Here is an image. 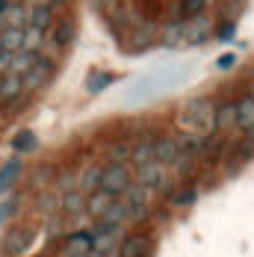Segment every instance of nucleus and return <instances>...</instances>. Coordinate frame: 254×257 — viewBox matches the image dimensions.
I'll return each instance as SVG.
<instances>
[{
	"instance_id": "obj_38",
	"label": "nucleus",
	"mask_w": 254,
	"mask_h": 257,
	"mask_svg": "<svg viewBox=\"0 0 254 257\" xmlns=\"http://www.w3.org/2000/svg\"><path fill=\"white\" fill-rule=\"evenodd\" d=\"M39 207H42V213H53L56 210V198L53 195H42L39 198Z\"/></svg>"
},
{
	"instance_id": "obj_18",
	"label": "nucleus",
	"mask_w": 254,
	"mask_h": 257,
	"mask_svg": "<svg viewBox=\"0 0 254 257\" xmlns=\"http://www.w3.org/2000/svg\"><path fill=\"white\" fill-rule=\"evenodd\" d=\"M204 139L201 133H180L178 136V151L180 154H186V157H201V151H204Z\"/></svg>"
},
{
	"instance_id": "obj_19",
	"label": "nucleus",
	"mask_w": 254,
	"mask_h": 257,
	"mask_svg": "<svg viewBox=\"0 0 254 257\" xmlns=\"http://www.w3.org/2000/svg\"><path fill=\"white\" fill-rule=\"evenodd\" d=\"M59 207H62V213H65V216H80V213H86V195H83L80 189L62 192Z\"/></svg>"
},
{
	"instance_id": "obj_8",
	"label": "nucleus",
	"mask_w": 254,
	"mask_h": 257,
	"mask_svg": "<svg viewBox=\"0 0 254 257\" xmlns=\"http://www.w3.org/2000/svg\"><path fill=\"white\" fill-rule=\"evenodd\" d=\"M236 124V101H222L213 106V133H225Z\"/></svg>"
},
{
	"instance_id": "obj_5",
	"label": "nucleus",
	"mask_w": 254,
	"mask_h": 257,
	"mask_svg": "<svg viewBox=\"0 0 254 257\" xmlns=\"http://www.w3.org/2000/svg\"><path fill=\"white\" fill-rule=\"evenodd\" d=\"M121 225H106V222H95L92 228V248L98 251H118L121 242Z\"/></svg>"
},
{
	"instance_id": "obj_25",
	"label": "nucleus",
	"mask_w": 254,
	"mask_h": 257,
	"mask_svg": "<svg viewBox=\"0 0 254 257\" xmlns=\"http://www.w3.org/2000/svg\"><path fill=\"white\" fill-rule=\"evenodd\" d=\"M0 42H3V51L18 53L24 48V30L21 27H3L0 30Z\"/></svg>"
},
{
	"instance_id": "obj_40",
	"label": "nucleus",
	"mask_w": 254,
	"mask_h": 257,
	"mask_svg": "<svg viewBox=\"0 0 254 257\" xmlns=\"http://www.w3.org/2000/svg\"><path fill=\"white\" fill-rule=\"evenodd\" d=\"M230 65H236V56H233V53H225V56L219 59V68H230Z\"/></svg>"
},
{
	"instance_id": "obj_42",
	"label": "nucleus",
	"mask_w": 254,
	"mask_h": 257,
	"mask_svg": "<svg viewBox=\"0 0 254 257\" xmlns=\"http://www.w3.org/2000/svg\"><path fill=\"white\" fill-rule=\"evenodd\" d=\"M222 39H230L233 36V24H222V33H219Z\"/></svg>"
},
{
	"instance_id": "obj_3",
	"label": "nucleus",
	"mask_w": 254,
	"mask_h": 257,
	"mask_svg": "<svg viewBox=\"0 0 254 257\" xmlns=\"http://www.w3.org/2000/svg\"><path fill=\"white\" fill-rule=\"evenodd\" d=\"M33 239H36V231H33L30 225L9 228V231L3 233V239H0V251H3L6 257H18L33 245Z\"/></svg>"
},
{
	"instance_id": "obj_28",
	"label": "nucleus",
	"mask_w": 254,
	"mask_h": 257,
	"mask_svg": "<svg viewBox=\"0 0 254 257\" xmlns=\"http://www.w3.org/2000/svg\"><path fill=\"white\" fill-rule=\"evenodd\" d=\"M21 169H24V166H21V160H9V163L0 169V192H6V189H9V186L18 180Z\"/></svg>"
},
{
	"instance_id": "obj_45",
	"label": "nucleus",
	"mask_w": 254,
	"mask_h": 257,
	"mask_svg": "<svg viewBox=\"0 0 254 257\" xmlns=\"http://www.w3.org/2000/svg\"><path fill=\"white\" fill-rule=\"evenodd\" d=\"M62 3H68V0H51V6H62Z\"/></svg>"
},
{
	"instance_id": "obj_13",
	"label": "nucleus",
	"mask_w": 254,
	"mask_h": 257,
	"mask_svg": "<svg viewBox=\"0 0 254 257\" xmlns=\"http://www.w3.org/2000/svg\"><path fill=\"white\" fill-rule=\"evenodd\" d=\"M112 201H115V195H112V192H106V189H95V192H89V195H86V213L98 222Z\"/></svg>"
},
{
	"instance_id": "obj_20",
	"label": "nucleus",
	"mask_w": 254,
	"mask_h": 257,
	"mask_svg": "<svg viewBox=\"0 0 254 257\" xmlns=\"http://www.w3.org/2000/svg\"><path fill=\"white\" fill-rule=\"evenodd\" d=\"M101 178H103V166H89V169L77 178V189H80L83 195H89V192L101 189Z\"/></svg>"
},
{
	"instance_id": "obj_51",
	"label": "nucleus",
	"mask_w": 254,
	"mask_h": 257,
	"mask_svg": "<svg viewBox=\"0 0 254 257\" xmlns=\"http://www.w3.org/2000/svg\"><path fill=\"white\" fill-rule=\"evenodd\" d=\"M0 51H3V42H0Z\"/></svg>"
},
{
	"instance_id": "obj_32",
	"label": "nucleus",
	"mask_w": 254,
	"mask_h": 257,
	"mask_svg": "<svg viewBox=\"0 0 254 257\" xmlns=\"http://www.w3.org/2000/svg\"><path fill=\"white\" fill-rule=\"evenodd\" d=\"M109 83H112V74H106V71H95L92 77L86 80V89H89L92 95H98V92H103Z\"/></svg>"
},
{
	"instance_id": "obj_30",
	"label": "nucleus",
	"mask_w": 254,
	"mask_h": 257,
	"mask_svg": "<svg viewBox=\"0 0 254 257\" xmlns=\"http://www.w3.org/2000/svg\"><path fill=\"white\" fill-rule=\"evenodd\" d=\"M36 145H39V139H36L33 130H21V133L12 139V148L21 151V154H24V151H36Z\"/></svg>"
},
{
	"instance_id": "obj_31",
	"label": "nucleus",
	"mask_w": 254,
	"mask_h": 257,
	"mask_svg": "<svg viewBox=\"0 0 254 257\" xmlns=\"http://www.w3.org/2000/svg\"><path fill=\"white\" fill-rule=\"evenodd\" d=\"M45 45V33L36 27H24V48L21 51H42Z\"/></svg>"
},
{
	"instance_id": "obj_9",
	"label": "nucleus",
	"mask_w": 254,
	"mask_h": 257,
	"mask_svg": "<svg viewBox=\"0 0 254 257\" xmlns=\"http://www.w3.org/2000/svg\"><path fill=\"white\" fill-rule=\"evenodd\" d=\"M210 18H204V15H198V18H189L186 21V27H183V45H204L207 39H210Z\"/></svg>"
},
{
	"instance_id": "obj_6",
	"label": "nucleus",
	"mask_w": 254,
	"mask_h": 257,
	"mask_svg": "<svg viewBox=\"0 0 254 257\" xmlns=\"http://www.w3.org/2000/svg\"><path fill=\"white\" fill-rule=\"evenodd\" d=\"M136 183H142V186H148L151 192H163L166 189V183H169V166H163V163H148V166H139L136 169Z\"/></svg>"
},
{
	"instance_id": "obj_22",
	"label": "nucleus",
	"mask_w": 254,
	"mask_h": 257,
	"mask_svg": "<svg viewBox=\"0 0 254 257\" xmlns=\"http://www.w3.org/2000/svg\"><path fill=\"white\" fill-rule=\"evenodd\" d=\"M183 27H186V21H172V24H166L160 30V45H163V48H178V45H183Z\"/></svg>"
},
{
	"instance_id": "obj_50",
	"label": "nucleus",
	"mask_w": 254,
	"mask_h": 257,
	"mask_svg": "<svg viewBox=\"0 0 254 257\" xmlns=\"http://www.w3.org/2000/svg\"><path fill=\"white\" fill-rule=\"evenodd\" d=\"M59 257H71V254H59Z\"/></svg>"
},
{
	"instance_id": "obj_39",
	"label": "nucleus",
	"mask_w": 254,
	"mask_h": 257,
	"mask_svg": "<svg viewBox=\"0 0 254 257\" xmlns=\"http://www.w3.org/2000/svg\"><path fill=\"white\" fill-rule=\"evenodd\" d=\"M9 62H12V53L0 51V74H6V71H9Z\"/></svg>"
},
{
	"instance_id": "obj_4",
	"label": "nucleus",
	"mask_w": 254,
	"mask_h": 257,
	"mask_svg": "<svg viewBox=\"0 0 254 257\" xmlns=\"http://www.w3.org/2000/svg\"><path fill=\"white\" fill-rule=\"evenodd\" d=\"M154 251V233L151 231H136L121 236L115 257H148Z\"/></svg>"
},
{
	"instance_id": "obj_27",
	"label": "nucleus",
	"mask_w": 254,
	"mask_h": 257,
	"mask_svg": "<svg viewBox=\"0 0 254 257\" xmlns=\"http://www.w3.org/2000/svg\"><path fill=\"white\" fill-rule=\"evenodd\" d=\"M51 30H53L51 33L53 48H68V45H71V39H74V24H71V21H59V24H53Z\"/></svg>"
},
{
	"instance_id": "obj_12",
	"label": "nucleus",
	"mask_w": 254,
	"mask_h": 257,
	"mask_svg": "<svg viewBox=\"0 0 254 257\" xmlns=\"http://www.w3.org/2000/svg\"><path fill=\"white\" fill-rule=\"evenodd\" d=\"M24 95V80L18 77V74H0V106H6L9 101H15V98H21Z\"/></svg>"
},
{
	"instance_id": "obj_34",
	"label": "nucleus",
	"mask_w": 254,
	"mask_h": 257,
	"mask_svg": "<svg viewBox=\"0 0 254 257\" xmlns=\"http://www.w3.org/2000/svg\"><path fill=\"white\" fill-rule=\"evenodd\" d=\"M195 198H198V189L195 186H183L178 195H175V207H189Z\"/></svg>"
},
{
	"instance_id": "obj_14",
	"label": "nucleus",
	"mask_w": 254,
	"mask_h": 257,
	"mask_svg": "<svg viewBox=\"0 0 254 257\" xmlns=\"http://www.w3.org/2000/svg\"><path fill=\"white\" fill-rule=\"evenodd\" d=\"M86 251H92V231H74L65 236V254L83 257Z\"/></svg>"
},
{
	"instance_id": "obj_49",
	"label": "nucleus",
	"mask_w": 254,
	"mask_h": 257,
	"mask_svg": "<svg viewBox=\"0 0 254 257\" xmlns=\"http://www.w3.org/2000/svg\"><path fill=\"white\" fill-rule=\"evenodd\" d=\"M39 257H51V254H39Z\"/></svg>"
},
{
	"instance_id": "obj_23",
	"label": "nucleus",
	"mask_w": 254,
	"mask_h": 257,
	"mask_svg": "<svg viewBox=\"0 0 254 257\" xmlns=\"http://www.w3.org/2000/svg\"><path fill=\"white\" fill-rule=\"evenodd\" d=\"M236 127L239 130L254 127V98L251 95H245V98L236 101Z\"/></svg>"
},
{
	"instance_id": "obj_15",
	"label": "nucleus",
	"mask_w": 254,
	"mask_h": 257,
	"mask_svg": "<svg viewBox=\"0 0 254 257\" xmlns=\"http://www.w3.org/2000/svg\"><path fill=\"white\" fill-rule=\"evenodd\" d=\"M98 222H106V225H121V228H124L127 222H130V204H127L124 198H115L112 204L106 207V213H103Z\"/></svg>"
},
{
	"instance_id": "obj_41",
	"label": "nucleus",
	"mask_w": 254,
	"mask_h": 257,
	"mask_svg": "<svg viewBox=\"0 0 254 257\" xmlns=\"http://www.w3.org/2000/svg\"><path fill=\"white\" fill-rule=\"evenodd\" d=\"M83 257H115V251H98V248H92V251H86Z\"/></svg>"
},
{
	"instance_id": "obj_35",
	"label": "nucleus",
	"mask_w": 254,
	"mask_h": 257,
	"mask_svg": "<svg viewBox=\"0 0 254 257\" xmlns=\"http://www.w3.org/2000/svg\"><path fill=\"white\" fill-rule=\"evenodd\" d=\"M233 154H236V160H239V163H245V160H251V157H254V142H248V139H242V142H236V148H233Z\"/></svg>"
},
{
	"instance_id": "obj_46",
	"label": "nucleus",
	"mask_w": 254,
	"mask_h": 257,
	"mask_svg": "<svg viewBox=\"0 0 254 257\" xmlns=\"http://www.w3.org/2000/svg\"><path fill=\"white\" fill-rule=\"evenodd\" d=\"M92 3H95V6H103V3H109V0H92Z\"/></svg>"
},
{
	"instance_id": "obj_24",
	"label": "nucleus",
	"mask_w": 254,
	"mask_h": 257,
	"mask_svg": "<svg viewBox=\"0 0 254 257\" xmlns=\"http://www.w3.org/2000/svg\"><path fill=\"white\" fill-rule=\"evenodd\" d=\"M27 15H30V6H24V0L12 3L6 12H3V27H27Z\"/></svg>"
},
{
	"instance_id": "obj_11",
	"label": "nucleus",
	"mask_w": 254,
	"mask_h": 257,
	"mask_svg": "<svg viewBox=\"0 0 254 257\" xmlns=\"http://www.w3.org/2000/svg\"><path fill=\"white\" fill-rule=\"evenodd\" d=\"M178 139L175 136H157L154 139V160L163 163V166H172L178 160Z\"/></svg>"
},
{
	"instance_id": "obj_1",
	"label": "nucleus",
	"mask_w": 254,
	"mask_h": 257,
	"mask_svg": "<svg viewBox=\"0 0 254 257\" xmlns=\"http://www.w3.org/2000/svg\"><path fill=\"white\" fill-rule=\"evenodd\" d=\"M213 106L216 103L210 101V98H192V101H186L183 109H180V124H186L192 133H204V130L213 133Z\"/></svg>"
},
{
	"instance_id": "obj_37",
	"label": "nucleus",
	"mask_w": 254,
	"mask_h": 257,
	"mask_svg": "<svg viewBox=\"0 0 254 257\" xmlns=\"http://www.w3.org/2000/svg\"><path fill=\"white\" fill-rule=\"evenodd\" d=\"M71 189H77V178L74 175H62L59 178V192H71Z\"/></svg>"
},
{
	"instance_id": "obj_44",
	"label": "nucleus",
	"mask_w": 254,
	"mask_h": 257,
	"mask_svg": "<svg viewBox=\"0 0 254 257\" xmlns=\"http://www.w3.org/2000/svg\"><path fill=\"white\" fill-rule=\"evenodd\" d=\"M245 139H248V142H254V127H248V130H245Z\"/></svg>"
},
{
	"instance_id": "obj_7",
	"label": "nucleus",
	"mask_w": 254,
	"mask_h": 257,
	"mask_svg": "<svg viewBox=\"0 0 254 257\" xmlns=\"http://www.w3.org/2000/svg\"><path fill=\"white\" fill-rule=\"evenodd\" d=\"M53 74V59H48V56H39V62L27 71L24 77V92H36V89H42L48 80H51Z\"/></svg>"
},
{
	"instance_id": "obj_36",
	"label": "nucleus",
	"mask_w": 254,
	"mask_h": 257,
	"mask_svg": "<svg viewBox=\"0 0 254 257\" xmlns=\"http://www.w3.org/2000/svg\"><path fill=\"white\" fill-rule=\"evenodd\" d=\"M15 213H18V198H9V201H3V204H0V222L12 219Z\"/></svg>"
},
{
	"instance_id": "obj_21",
	"label": "nucleus",
	"mask_w": 254,
	"mask_h": 257,
	"mask_svg": "<svg viewBox=\"0 0 254 257\" xmlns=\"http://www.w3.org/2000/svg\"><path fill=\"white\" fill-rule=\"evenodd\" d=\"M121 198H124L130 207H151V189L133 180V183L124 189V195H121Z\"/></svg>"
},
{
	"instance_id": "obj_48",
	"label": "nucleus",
	"mask_w": 254,
	"mask_h": 257,
	"mask_svg": "<svg viewBox=\"0 0 254 257\" xmlns=\"http://www.w3.org/2000/svg\"><path fill=\"white\" fill-rule=\"evenodd\" d=\"M248 95H251V98H254V86H251V92H248Z\"/></svg>"
},
{
	"instance_id": "obj_10",
	"label": "nucleus",
	"mask_w": 254,
	"mask_h": 257,
	"mask_svg": "<svg viewBox=\"0 0 254 257\" xmlns=\"http://www.w3.org/2000/svg\"><path fill=\"white\" fill-rule=\"evenodd\" d=\"M157 39H160V27L151 24V21H145V24L133 27V36H130V48H133V51H145V48H151Z\"/></svg>"
},
{
	"instance_id": "obj_43",
	"label": "nucleus",
	"mask_w": 254,
	"mask_h": 257,
	"mask_svg": "<svg viewBox=\"0 0 254 257\" xmlns=\"http://www.w3.org/2000/svg\"><path fill=\"white\" fill-rule=\"evenodd\" d=\"M24 3H30V6H51V0H24Z\"/></svg>"
},
{
	"instance_id": "obj_47",
	"label": "nucleus",
	"mask_w": 254,
	"mask_h": 257,
	"mask_svg": "<svg viewBox=\"0 0 254 257\" xmlns=\"http://www.w3.org/2000/svg\"><path fill=\"white\" fill-rule=\"evenodd\" d=\"M0 30H3V12H0Z\"/></svg>"
},
{
	"instance_id": "obj_33",
	"label": "nucleus",
	"mask_w": 254,
	"mask_h": 257,
	"mask_svg": "<svg viewBox=\"0 0 254 257\" xmlns=\"http://www.w3.org/2000/svg\"><path fill=\"white\" fill-rule=\"evenodd\" d=\"M130 151H133V145H112L109 148V163H130Z\"/></svg>"
},
{
	"instance_id": "obj_26",
	"label": "nucleus",
	"mask_w": 254,
	"mask_h": 257,
	"mask_svg": "<svg viewBox=\"0 0 254 257\" xmlns=\"http://www.w3.org/2000/svg\"><path fill=\"white\" fill-rule=\"evenodd\" d=\"M130 163H133L136 169L154 163V139H142L139 145H133V151H130Z\"/></svg>"
},
{
	"instance_id": "obj_2",
	"label": "nucleus",
	"mask_w": 254,
	"mask_h": 257,
	"mask_svg": "<svg viewBox=\"0 0 254 257\" xmlns=\"http://www.w3.org/2000/svg\"><path fill=\"white\" fill-rule=\"evenodd\" d=\"M130 183H133V172H130V166H127V163H106V166H103L101 189L112 192L115 198H121Z\"/></svg>"
},
{
	"instance_id": "obj_29",
	"label": "nucleus",
	"mask_w": 254,
	"mask_h": 257,
	"mask_svg": "<svg viewBox=\"0 0 254 257\" xmlns=\"http://www.w3.org/2000/svg\"><path fill=\"white\" fill-rule=\"evenodd\" d=\"M204 9H207V0H180V18L183 21L204 15Z\"/></svg>"
},
{
	"instance_id": "obj_16",
	"label": "nucleus",
	"mask_w": 254,
	"mask_h": 257,
	"mask_svg": "<svg viewBox=\"0 0 254 257\" xmlns=\"http://www.w3.org/2000/svg\"><path fill=\"white\" fill-rule=\"evenodd\" d=\"M27 27H36V30L48 33V30L53 27V6H30Z\"/></svg>"
},
{
	"instance_id": "obj_17",
	"label": "nucleus",
	"mask_w": 254,
	"mask_h": 257,
	"mask_svg": "<svg viewBox=\"0 0 254 257\" xmlns=\"http://www.w3.org/2000/svg\"><path fill=\"white\" fill-rule=\"evenodd\" d=\"M36 62H39V51H18V53H12L9 74H18V77H24L27 71L36 65Z\"/></svg>"
}]
</instances>
